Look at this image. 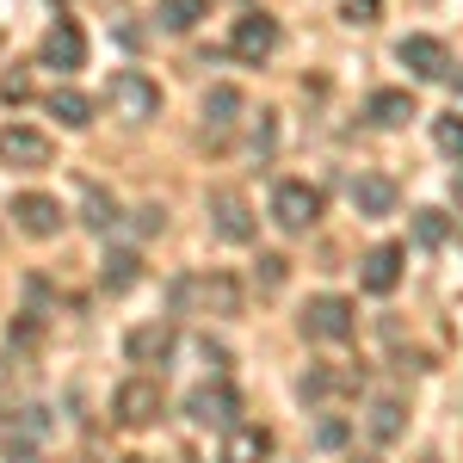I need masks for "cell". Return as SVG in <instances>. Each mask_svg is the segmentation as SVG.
<instances>
[{
  "instance_id": "obj_35",
  "label": "cell",
  "mask_w": 463,
  "mask_h": 463,
  "mask_svg": "<svg viewBox=\"0 0 463 463\" xmlns=\"http://www.w3.org/2000/svg\"><path fill=\"white\" fill-rule=\"evenodd\" d=\"M451 192H458V198H463V174H458V179H451Z\"/></svg>"
},
{
  "instance_id": "obj_1",
  "label": "cell",
  "mask_w": 463,
  "mask_h": 463,
  "mask_svg": "<svg viewBox=\"0 0 463 463\" xmlns=\"http://www.w3.org/2000/svg\"><path fill=\"white\" fill-rule=\"evenodd\" d=\"M179 309H204V316H241V285L229 272H198V279H179L174 285Z\"/></svg>"
},
{
  "instance_id": "obj_20",
  "label": "cell",
  "mask_w": 463,
  "mask_h": 463,
  "mask_svg": "<svg viewBox=\"0 0 463 463\" xmlns=\"http://www.w3.org/2000/svg\"><path fill=\"white\" fill-rule=\"evenodd\" d=\"M346 390H358V377L353 371H327V364H309L303 383H297L303 402H327V395H346Z\"/></svg>"
},
{
  "instance_id": "obj_2",
  "label": "cell",
  "mask_w": 463,
  "mask_h": 463,
  "mask_svg": "<svg viewBox=\"0 0 463 463\" xmlns=\"http://www.w3.org/2000/svg\"><path fill=\"white\" fill-rule=\"evenodd\" d=\"M303 340H321V346H340V340H353L358 327V309L346 303V297H309L303 303Z\"/></svg>"
},
{
  "instance_id": "obj_33",
  "label": "cell",
  "mask_w": 463,
  "mask_h": 463,
  "mask_svg": "<svg viewBox=\"0 0 463 463\" xmlns=\"http://www.w3.org/2000/svg\"><path fill=\"white\" fill-rule=\"evenodd\" d=\"M6 463H37V458H32V445H6Z\"/></svg>"
},
{
  "instance_id": "obj_6",
  "label": "cell",
  "mask_w": 463,
  "mask_h": 463,
  "mask_svg": "<svg viewBox=\"0 0 463 463\" xmlns=\"http://www.w3.org/2000/svg\"><path fill=\"white\" fill-rule=\"evenodd\" d=\"M272 50H279V19H272V13H248V19H235V32H229V56H235V62L260 69Z\"/></svg>"
},
{
  "instance_id": "obj_27",
  "label": "cell",
  "mask_w": 463,
  "mask_h": 463,
  "mask_svg": "<svg viewBox=\"0 0 463 463\" xmlns=\"http://www.w3.org/2000/svg\"><path fill=\"white\" fill-rule=\"evenodd\" d=\"M285 272H290L285 253H260V290H279V285H285Z\"/></svg>"
},
{
  "instance_id": "obj_8",
  "label": "cell",
  "mask_w": 463,
  "mask_h": 463,
  "mask_svg": "<svg viewBox=\"0 0 463 463\" xmlns=\"http://www.w3.org/2000/svg\"><path fill=\"white\" fill-rule=\"evenodd\" d=\"M37 62H43V69H56V74L87 69V32H80L74 19H56V25L43 32V43H37Z\"/></svg>"
},
{
  "instance_id": "obj_22",
  "label": "cell",
  "mask_w": 463,
  "mask_h": 463,
  "mask_svg": "<svg viewBox=\"0 0 463 463\" xmlns=\"http://www.w3.org/2000/svg\"><path fill=\"white\" fill-rule=\"evenodd\" d=\"M204 13H211V0H161V6H155V25L174 32V37H185V32H198Z\"/></svg>"
},
{
  "instance_id": "obj_26",
  "label": "cell",
  "mask_w": 463,
  "mask_h": 463,
  "mask_svg": "<svg viewBox=\"0 0 463 463\" xmlns=\"http://www.w3.org/2000/svg\"><path fill=\"white\" fill-rule=\"evenodd\" d=\"M432 143H439V155H451V161H463V118H458V111L432 118Z\"/></svg>"
},
{
  "instance_id": "obj_32",
  "label": "cell",
  "mask_w": 463,
  "mask_h": 463,
  "mask_svg": "<svg viewBox=\"0 0 463 463\" xmlns=\"http://www.w3.org/2000/svg\"><path fill=\"white\" fill-rule=\"evenodd\" d=\"M198 353H204V364H211V371H222V364H229V353H222V346H211V340H204Z\"/></svg>"
},
{
  "instance_id": "obj_14",
  "label": "cell",
  "mask_w": 463,
  "mask_h": 463,
  "mask_svg": "<svg viewBox=\"0 0 463 463\" xmlns=\"http://www.w3.org/2000/svg\"><path fill=\"white\" fill-rule=\"evenodd\" d=\"M179 346L174 321H143V327H130L124 334V353H130V364H167Z\"/></svg>"
},
{
  "instance_id": "obj_28",
  "label": "cell",
  "mask_w": 463,
  "mask_h": 463,
  "mask_svg": "<svg viewBox=\"0 0 463 463\" xmlns=\"http://www.w3.org/2000/svg\"><path fill=\"white\" fill-rule=\"evenodd\" d=\"M340 13H346L353 25H377V13H383V0H340Z\"/></svg>"
},
{
  "instance_id": "obj_12",
  "label": "cell",
  "mask_w": 463,
  "mask_h": 463,
  "mask_svg": "<svg viewBox=\"0 0 463 463\" xmlns=\"http://www.w3.org/2000/svg\"><path fill=\"white\" fill-rule=\"evenodd\" d=\"M13 222H19L32 241H50V235H62V204H56L50 192H19V198H13Z\"/></svg>"
},
{
  "instance_id": "obj_9",
  "label": "cell",
  "mask_w": 463,
  "mask_h": 463,
  "mask_svg": "<svg viewBox=\"0 0 463 463\" xmlns=\"http://www.w3.org/2000/svg\"><path fill=\"white\" fill-rule=\"evenodd\" d=\"M50 137L32 130V124H6L0 130V167H19V174H37V167H50Z\"/></svg>"
},
{
  "instance_id": "obj_11",
  "label": "cell",
  "mask_w": 463,
  "mask_h": 463,
  "mask_svg": "<svg viewBox=\"0 0 463 463\" xmlns=\"http://www.w3.org/2000/svg\"><path fill=\"white\" fill-rule=\"evenodd\" d=\"M211 222H216V235H222V241H235V248H248L253 229H260L253 211H248V198H241V192H229V185H216V192H211Z\"/></svg>"
},
{
  "instance_id": "obj_10",
  "label": "cell",
  "mask_w": 463,
  "mask_h": 463,
  "mask_svg": "<svg viewBox=\"0 0 463 463\" xmlns=\"http://www.w3.org/2000/svg\"><path fill=\"white\" fill-rule=\"evenodd\" d=\"M395 62L414 74V80H445V74H451V50H445L439 37L414 32V37H402V43H395Z\"/></svg>"
},
{
  "instance_id": "obj_4",
  "label": "cell",
  "mask_w": 463,
  "mask_h": 463,
  "mask_svg": "<svg viewBox=\"0 0 463 463\" xmlns=\"http://www.w3.org/2000/svg\"><path fill=\"white\" fill-rule=\"evenodd\" d=\"M106 99H111V111H118L124 124H148V118L161 111V87H155L143 69H118L111 87H106Z\"/></svg>"
},
{
  "instance_id": "obj_19",
  "label": "cell",
  "mask_w": 463,
  "mask_h": 463,
  "mask_svg": "<svg viewBox=\"0 0 463 463\" xmlns=\"http://www.w3.org/2000/svg\"><path fill=\"white\" fill-rule=\"evenodd\" d=\"M80 222H87L93 235H111V229H118V198H111L106 185H93V179L80 185Z\"/></svg>"
},
{
  "instance_id": "obj_25",
  "label": "cell",
  "mask_w": 463,
  "mask_h": 463,
  "mask_svg": "<svg viewBox=\"0 0 463 463\" xmlns=\"http://www.w3.org/2000/svg\"><path fill=\"white\" fill-rule=\"evenodd\" d=\"M451 241V216L445 211H414V248H445Z\"/></svg>"
},
{
  "instance_id": "obj_5",
  "label": "cell",
  "mask_w": 463,
  "mask_h": 463,
  "mask_svg": "<svg viewBox=\"0 0 463 463\" xmlns=\"http://www.w3.org/2000/svg\"><path fill=\"white\" fill-rule=\"evenodd\" d=\"M111 414H118V427H155L161 420V383L155 377H124L118 395H111Z\"/></svg>"
},
{
  "instance_id": "obj_36",
  "label": "cell",
  "mask_w": 463,
  "mask_h": 463,
  "mask_svg": "<svg viewBox=\"0 0 463 463\" xmlns=\"http://www.w3.org/2000/svg\"><path fill=\"white\" fill-rule=\"evenodd\" d=\"M353 463H377V458H353Z\"/></svg>"
},
{
  "instance_id": "obj_31",
  "label": "cell",
  "mask_w": 463,
  "mask_h": 463,
  "mask_svg": "<svg viewBox=\"0 0 463 463\" xmlns=\"http://www.w3.org/2000/svg\"><path fill=\"white\" fill-rule=\"evenodd\" d=\"M161 222H167V211H161V204H143V211H137V229H143V235H155Z\"/></svg>"
},
{
  "instance_id": "obj_37",
  "label": "cell",
  "mask_w": 463,
  "mask_h": 463,
  "mask_svg": "<svg viewBox=\"0 0 463 463\" xmlns=\"http://www.w3.org/2000/svg\"><path fill=\"white\" fill-rule=\"evenodd\" d=\"M56 6H62V0H56Z\"/></svg>"
},
{
  "instance_id": "obj_23",
  "label": "cell",
  "mask_w": 463,
  "mask_h": 463,
  "mask_svg": "<svg viewBox=\"0 0 463 463\" xmlns=\"http://www.w3.org/2000/svg\"><path fill=\"white\" fill-rule=\"evenodd\" d=\"M43 106H50V118H62V130H87V124H93V99L74 93V87H56Z\"/></svg>"
},
{
  "instance_id": "obj_18",
  "label": "cell",
  "mask_w": 463,
  "mask_h": 463,
  "mask_svg": "<svg viewBox=\"0 0 463 463\" xmlns=\"http://www.w3.org/2000/svg\"><path fill=\"white\" fill-rule=\"evenodd\" d=\"M364 118H371V124H383V130H395V124L420 118V106H414V93H402V87H377V93H371V106H364Z\"/></svg>"
},
{
  "instance_id": "obj_30",
  "label": "cell",
  "mask_w": 463,
  "mask_h": 463,
  "mask_svg": "<svg viewBox=\"0 0 463 463\" xmlns=\"http://www.w3.org/2000/svg\"><path fill=\"white\" fill-rule=\"evenodd\" d=\"M316 445H321V451H340V445H346V420H321Z\"/></svg>"
},
{
  "instance_id": "obj_16",
  "label": "cell",
  "mask_w": 463,
  "mask_h": 463,
  "mask_svg": "<svg viewBox=\"0 0 463 463\" xmlns=\"http://www.w3.org/2000/svg\"><path fill=\"white\" fill-rule=\"evenodd\" d=\"M395 179L390 174H358L353 179V204H358V216H390L395 211Z\"/></svg>"
},
{
  "instance_id": "obj_17",
  "label": "cell",
  "mask_w": 463,
  "mask_h": 463,
  "mask_svg": "<svg viewBox=\"0 0 463 463\" xmlns=\"http://www.w3.org/2000/svg\"><path fill=\"white\" fill-rule=\"evenodd\" d=\"M137 279H143V253L137 248H111L106 260H99V290H111V297H124Z\"/></svg>"
},
{
  "instance_id": "obj_13",
  "label": "cell",
  "mask_w": 463,
  "mask_h": 463,
  "mask_svg": "<svg viewBox=\"0 0 463 463\" xmlns=\"http://www.w3.org/2000/svg\"><path fill=\"white\" fill-rule=\"evenodd\" d=\"M402 260H408L402 241H377V248L364 253V266H358V285L371 290V297H390L402 285Z\"/></svg>"
},
{
  "instance_id": "obj_24",
  "label": "cell",
  "mask_w": 463,
  "mask_h": 463,
  "mask_svg": "<svg viewBox=\"0 0 463 463\" xmlns=\"http://www.w3.org/2000/svg\"><path fill=\"white\" fill-rule=\"evenodd\" d=\"M241 111H248L241 87H211V93H204V124H211V130H229V124H241Z\"/></svg>"
},
{
  "instance_id": "obj_15",
  "label": "cell",
  "mask_w": 463,
  "mask_h": 463,
  "mask_svg": "<svg viewBox=\"0 0 463 463\" xmlns=\"http://www.w3.org/2000/svg\"><path fill=\"white\" fill-rule=\"evenodd\" d=\"M266 458H272V432L266 427H248L241 420V427L222 432V463H266Z\"/></svg>"
},
{
  "instance_id": "obj_29",
  "label": "cell",
  "mask_w": 463,
  "mask_h": 463,
  "mask_svg": "<svg viewBox=\"0 0 463 463\" xmlns=\"http://www.w3.org/2000/svg\"><path fill=\"white\" fill-rule=\"evenodd\" d=\"M0 99H6V106H25V99H32V80H25V74H6V80H0Z\"/></svg>"
},
{
  "instance_id": "obj_21",
  "label": "cell",
  "mask_w": 463,
  "mask_h": 463,
  "mask_svg": "<svg viewBox=\"0 0 463 463\" xmlns=\"http://www.w3.org/2000/svg\"><path fill=\"white\" fill-rule=\"evenodd\" d=\"M364 432H371L377 445H395V439L408 432V420H402V402H395V395H377V402H371V414H364Z\"/></svg>"
},
{
  "instance_id": "obj_3",
  "label": "cell",
  "mask_w": 463,
  "mask_h": 463,
  "mask_svg": "<svg viewBox=\"0 0 463 463\" xmlns=\"http://www.w3.org/2000/svg\"><path fill=\"white\" fill-rule=\"evenodd\" d=\"M272 222H279L285 235H309L321 222V192L309 179H279V192H272Z\"/></svg>"
},
{
  "instance_id": "obj_7",
  "label": "cell",
  "mask_w": 463,
  "mask_h": 463,
  "mask_svg": "<svg viewBox=\"0 0 463 463\" xmlns=\"http://www.w3.org/2000/svg\"><path fill=\"white\" fill-rule=\"evenodd\" d=\"M185 414L198 420V427H211V432H229V427H241L235 414H241V395L229 390V383H198V390L185 395Z\"/></svg>"
},
{
  "instance_id": "obj_34",
  "label": "cell",
  "mask_w": 463,
  "mask_h": 463,
  "mask_svg": "<svg viewBox=\"0 0 463 463\" xmlns=\"http://www.w3.org/2000/svg\"><path fill=\"white\" fill-rule=\"evenodd\" d=\"M6 377H13V364H6V358H0V383H6Z\"/></svg>"
}]
</instances>
